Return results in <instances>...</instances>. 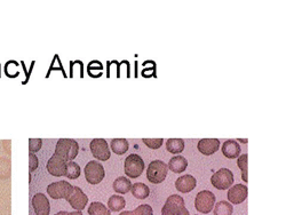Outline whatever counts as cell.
<instances>
[{"label": "cell", "instance_id": "cell-9", "mask_svg": "<svg viewBox=\"0 0 286 215\" xmlns=\"http://www.w3.org/2000/svg\"><path fill=\"white\" fill-rule=\"evenodd\" d=\"M72 185L67 181L54 182L47 187V193L53 199H65L71 191Z\"/></svg>", "mask_w": 286, "mask_h": 215}, {"label": "cell", "instance_id": "cell-17", "mask_svg": "<svg viewBox=\"0 0 286 215\" xmlns=\"http://www.w3.org/2000/svg\"><path fill=\"white\" fill-rule=\"evenodd\" d=\"M168 169H171L174 173H182L184 172L186 167H188V160H186L183 156H175L171 158L168 163Z\"/></svg>", "mask_w": 286, "mask_h": 215}, {"label": "cell", "instance_id": "cell-3", "mask_svg": "<svg viewBox=\"0 0 286 215\" xmlns=\"http://www.w3.org/2000/svg\"><path fill=\"white\" fill-rule=\"evenodd\" d=\"M168 166L161 160H152L147 169V179L153 184H159L166 179Z\"/></svg>", "mask_w": 286, "mask_h": 215}, {"label": "cell", "instance_id": "cell-12", "mask_svg": "<svg viewBox=\"0 0 286 215\" xmlns=\"http://www.w3.org/2000/svg\"><path fill=\"white\" fill-rule=\"evenodd\" d=\"M247 187L244 184H236L234 187H231L228 191L227 198L229 202L234 205L242 204L243 201H245L247 198Z\"/></svg>", "mask_w": 286, "mask_h": 215}, {"label": "cell", "instance_id": "cell-33", "mask_svg": "<svg viewBox=\"0 0 286 215\" xmlns=\"http://www.w3.org/2000/svg\"><path fill=\"white\" fill-rule=\"evenodd\" d=\"M38 165H39L38 157L30 152V155H29V168H30V173L36 171V169L38 168Z\"/></svg>", "mask_w": 286, "mask_h": 215}, {"label": "cell", "instance_id": "cell-18", "mask_svg": "<svg viewBox=\"0 0 286 215\" xmlns=\"http://www.w3.org/2000/svg\"><path fill=\"white\" fill-rule=\"evenodd\" d=\"M113 188L117 193L120 195H125L128 191H131L132 183L130 179H127L125 176H119L118 179H116L113 183Z\"/></svg>", "mask_w": 286, "mask_h": 215}, {"label": "cell", "instance_id": "cell-21", "mask_svg": "<svg viewBox=\"0 0 286 215\" xmlns=\"http://www.w3.org/2000/svg\"><path fill=\"white\" fill-rule=\"evenodd\" d=\"M111 150H113L116 155H124L126 154V151H128V144L126 139H114L110 143Z\"/></svg>", "mask_w": 286, "mask_h": 215}, {"label": "cell", "instance_id": "cell-29", "mask_svg": "<svg viewBox=\"0 0 286 215\" xmlns=\"http://www.w3.org/2000/svg\"><path fill=\"white\" fill-rule=\"evenodd\" d=\"M237 159V165L240 171H242V179L244 182H247V155H240Z\"/></svg>", "mask_w": 286, "mask_h": 215}, {"label": "cell", "instance_id": "cell-27", "mask_svg": "<svg viewBox=\"0 0 286 215\" xmlns=\"http://www.w3.org/2000/svg\"><path fill=\"white\" fill-rule=\"evenodd\" d=\"M11 176V160L0 158V180H7Z\"/></svg>", "mask_w": 286, "mask_h": 215}, {"label": "cell", "instance_id": "cell-11", "mask_svg": "<svg viewBox=\"0 0 286 215\" xmlns=\"http://www.w3.org/2000/svg\"><path fill=\"white\" fill-rule=\"evenodd\" d=\"M46 168L49 174L53 176H64L65 171H67V161L61 159L60 157L53 155L47 161Z\"/></svg>", "mask_w": 286, "mask_h": 215}, {"label": "cell", "instance_id": "cell-22", "mask_svg": "<svg viewBox=\"0 0 286 215\" xmlns=\"http://www.w3.org/2000/svg\"><path fill=\"white\" fill-rule=\"evenodd\" d=\"M166 149L173 155H179L183 151L184 141L182 139H169L166 142Z\"/></svg>", "mask_w": 286, "mask_h": 215}, {"label": "cell", "instance_id": "cell-30", "mask_svg": "<svg viewBox=\"0 0 286 215\" xmlns=\"http://www.w3.org/2000/svg\"><path fill=\"white\" fill-rule=\"evenodd\" d=\"M5 72L7 74V77L10 78H15L19 74V64L18 62L15 61H10L7 62L5 65Z\"/></svg>", "mask_w": 286, "mask_h": 215}, {"label": "cell", "instance_id": "cell-13", "mask_svg": "<svg viewBox=\"0 0 286 215\" xmlns=\"http://www.w3.org/2000/svg\"><path fill=\"white\" fill-rule=\"evenodd\" d=\"M32 206L37 215H49L51 212V204L44 193H36L32 198Z\"/></svg>", "mask_w": 286, "mask_h": 215}, {"label": "cell", "instance_id": "cell-5", "mask_svg": "<svg viewBox=\"0 0 286 215\" xmlns=\"http://www.w3.org/2000/svg\"><path fill=\"white\" fill-rule=\"evenodd\" d=\"M211 183L218 190L229 189L234 183V174L230 169L221 168L211 177Z\"/></svg>", "mask_w": 286, "mask_h": 215}, {"label": "cell", "instance_id": "cell-16", "mask_svg": "<svg viewBox=\"0 0 286 215\" xmlns=\"http://www.w3.org/2000/svg\"><path fill=\"white\" fill-rule=\"evenodd\" d=\"M222 154L228 159H236L238 158L240 155V147L237 141L235 140H227V141L222 144Z\"/></svg>", "mask_w": 286, "mask_h": 215}, {"label": "cell", "instance_id": "cell-15", "mask_svg": "<svg viewBox=\"0 0 286 215\" xmlns=\"http://www.w3.org/2000/svg\"><path fill=\"white\" fill-rule=\"evenodd\" d=\"M197 181L193 175H183L180 176L179 179L175 181V188L179 190L180 192L188 193L196 188Z\"/></svg>", "mask_w": 286, "mask_h": 215}, {"label": "cell", "instance_id": "cell-10", "mask_svg": "<svg viewBox=\"0 0 286 215\" xmlns=\"http://www.w3.org/2000/svg\"><path fill=\"white\" fill-rule=\"evenodd\" d=\"M70 206L76 210H82L88 202V197H87L82 190L78 187H72L71 191L68 195V197L65 198Z\"/></svg>", "mask_w": 286, "mask_h": 215}, {"label": "cell", "instance_id": "cell-24", "mask_svg": "<svg viewBox=\"0 0 286 215\" xmlns=\"http://www.w3.org/2000/svg\"><path fill=\"white\" fill-rule=\"evenodd\" d=\"M81 174V171H80V167L79 165L77 163H74V161H68L67 163V171H65V175L68 179H71V180H77L78 177L80 176Z\"/></svg>", "mask_w": 286, "mask_h": 215}, {"label": "cell", "instance_id": "cell-14", "mask_svg": "<svg viewBox=\"0 0 286 215\" xmlns=\"http://www.w3.org/2000/svg\"><path fill=\"white\" fill-rule=\"evenodd\" d=\"M220 148V141L218 139H202L197 144V149L201 154L211 156L215 154Z\"/></svg>", "mask_w": 286, "mask_h": 215}, {"label": "cell", "instance_id": "cell-36", "mask_svg": "<svg viewBox=\"0 0 286 215\" xmlns=\"http://www.w3.org/2000/svg\"><path fill=\"white\" fill-rule=\"evenodd\" d=\"M238 142H242V143H247V139H238Z\"/></svg>", "mask_w": 286, "mask_h": 215}, {"label": "cell", "instance_id": "cell-31", "mask_svg": "<svg viewBox=\"0 0 286 215\" xmlns=\"http://www.w3.org/2000/svg\"><path fill=\"white\" fill-rule=\"evenodd\" d=\"M43 147V140L41 139H30L29 140V150L31 154L38 152Z\"/></svg>", "mask_w": 286, "mask_h": 215}, {"label": "cell", "instance_id": "cell-4", "mask_svg": "<svg viewBox=\"0 0 286 215\" xmlns=\"http://www.w3.org/2000/svg\"><path fill=\"white\" fill-rule=\"evenodd\" d=\"M143 159L141 158L139 155L132 154L125 159V164H124V169H125V174L130 177V179H136L144 171Z\"/></svg>", "mask_w": 286, "mask_h": 215}, {"label": "cell", "instance_id": "cell-7", "mask_svg": "<svg viewBox=\"0 0 286 215\" xmlns=\"http://www.w3.org/2000/svg\"><path fill=\"white\" fill-rule=\"evenodd\" d=\"M84 172L86 181L88 182L89 184H99L105 179L106 175L105 167L102 166L101 163H99L97 160L89 161L85 166Z\"/></svg>", "mask_w": 286, "mask_h": 215}, {"label": "cell", "instance_id": "cell-25", "mask_svg": "<svg viewBox=\"0 0 286 215\" xmlns=\"http://www.w3.org/2000/svg\"><path fill=\"white\" fill-rule=\"evenodd\" d=\"M88 215H111L110 209L102 202L94 201L88 207Z\"/></svg>", "mask_w": 286, "mask_h": 215}, {"label": "cell", "instance_id": "cell-1", "mask_svg": "<svg viewBox=\"0 0 286 215\" xmlns=\"http://www.w3.org/2000/svg\"><path fill=\"white\" fill-rule=\"evenodd\" d=\"M79 152L78 142L72 139H60L55 147V156L60 157L64 161H71L76 158Z\"/></svg>", "mask_w": 286, "mask_h": 215}, {"label": "cell", "instance_id": "cell-35", "mask_svg": "<svg viewBox=\"0 0 286 215\" xmlns=\"http://www.w3.org/2000/svg\"><path fill=\"white\" fill-rule=\"evenodd\" d=\"M67 214H68V212H65V210H61V212H59L55 215H67Z\"/></svg>", "mask_w": 286, "mask_h": 215}, {"label": "cell", "instance_id": "cell-8", "mask_svg": "<svg viewBox=\"0 0 286 215\" xmlns=\"http://www.w3.org/2000/svg\"><path fill=\"white\" fill-rule=\"evenodd\" d=\"M90 151L95 159L107 161L110 158V148L105 139H94L89 144Z\"/></svg>", "mask_w": 286, "mask_h": 215}, {"label": "cell", "instance_id": "cell-20", "mask_svg": "<svg viewBox=\"0 0 286 215\" xmlns=\"http://www.w3.org/2000/svg\"><path fill=\"white\" fill-rule=\"evenodd\" d=\"M125 206H126L125 198L119 195L111 196L109 198V200H108V208H109L111 212H119V210L124 209Z\"/></svg>", "mask_w": 286, "mask_h": 215}, {"label": "cell", "instance_id": "cell-32", "mask_svg": "<svg viewBox=\"0 0 286 215\" xmlns=\"http://www.w3.org/2000/svg\"><path fill=\"white\" fill-rule=\"evenodd\" d=\"M142 141L148 148L159 149L161 146H163L164 140L163 139H143Z\"/></svg>", "mask_w": 286, "mask_h": 215}, {"label": "cell", "instance_id": "cell-2", "mask_svg": "<svg viewBox=\"0 0 286 215\" xmlns=\"http://www.w3.org/2000/svg\"><path fill=\"white\" fill-rule=\"evenodd\" d=\"M161 215H190L185 208L183 198L179 195L169 196L161 208Z\"/></svg>", "mask_w": 286, "mask_h": 215}, {"label": "cell", "instance_id": "cell-23", "mask_svg": "<svg viewBox=\"0 0 286 215\" xmlns=\"http://www.w3.org/2000/svg\"><path fill=\"white\" fill-rule=\"evenodd\" d=\"M214 215H233L234 206L229 201L221 200L214 205Z\"/></svg>", "mask_w": 286, "mask_h": 215}, {"label": "cell", "instance_id": "cell-26", "mask_svg": "<svg viewBox=\"0 0 286 215\" xmlns=\"http://www.w3.org/2000/svg\"><path fill=\"white\" fill-rule=\"evenodd\" d=\"M119 215H153V210L150 205L143 204L138 206V208L134 210H125L122 212Z\"/></svg>", "mask_w": 286, "mask_h": 215}, {"label": "cell", "instance_id": "cell-6", "mask_svg": "<svg viewBox=\"0 0 286 215\" xmlns=\"http://www.w3.org/2000/svg\"><path fill=\"white\" fill-rule=\"evenodd\" d=\"M215 205V195L210 190H203L198 192L195 199V207L203 214L210 213Z\"/></svg>", "mask_w": 286, "mask_h": 215}, {"label": "cell", "instance_id": "cell-19", "mask_svg": "<svg viewBox=\"0 0 286 215\" xmlns=\"http://www.w3.org/2000/svg\"><path fill=\"white\" fill-rule=\"evenodd\" d=\"M131 191L132 195H133L135 198H138V199H146V198L150 195V189H149L148 185L142 183V182L132 184Z\"/></svg>", "mask_w": 286, "mask_h": 215}, {"label": "cell", "instance_id": "cell-34", "mask_svg": "<svg viewBox=\"0 0 286 215\" xmlns=\"http://www.w3.org/2000/svg\"><path fill=\"white\" fill-rule=\"evenodd\" d=\"M67 215H82V213L80 210H76V212H71V213H68Z\"/></svg>", "mask_w": 286, "mask_h": 215}, {"label": "cell", "instance_id": "cell-28", "mask_svg": "<svg viewBox=\"0 0 286 215\" xmlns=\"http://www.w3.org/2000/svg\"><path fill=\"white\" fill-rule=\"evenodd\" d=\"M87 70H88L89 76H92L94 78H98V77H100L101 74H102L103 65L101 64V62L93 61V62H90V63L88 64V68H87Z\"/></svg>", "mask_w": 286, "mask_h": 215}]
</instances>
